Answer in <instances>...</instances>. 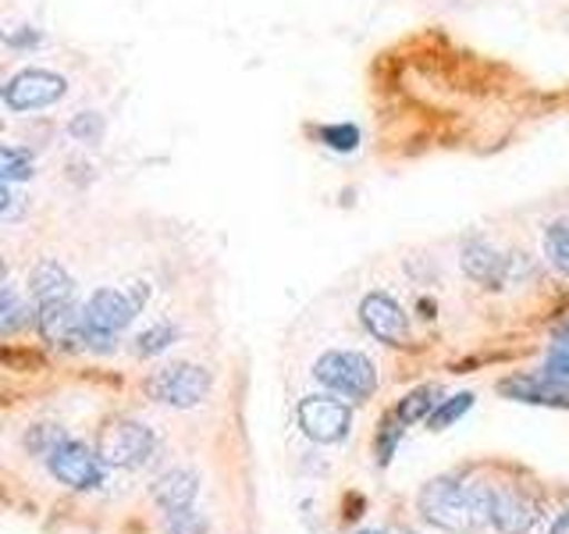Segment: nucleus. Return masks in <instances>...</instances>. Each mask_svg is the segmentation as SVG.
Returning a JSON list of instances; mask_svg holds the SVG:
<instances>
[{
	"instance_id": "nucleus-1",
	"label": "nucleus",
	"mask_w": 569,
	"mask_h": 534,
	"mask_svg": "<svg viewBox=\"0 0 569 534\" xmlns=\"http://www.w3.org/2000/svg\"><path fill=\"white\" fill-rule=\"evenodd\" d=\"M417 506L427 524L449 534H473L485 524H491V488L462 485L456 477L427 481L417 495Z\"/></svg>"
},
{
	"instance_id": "nucleus-2",
	"label": "nucleus",
	"mask_w": 569,
	"mask_h": 534,
	"mask_svg": "<svg viewBox=\"0 0 569 534\" xmlns=\"http://www.w3.org/2000/svg\"><path fill=\"white\" fill-rule=\"evenodd\" d=\"M150 289L147 285H132V289H97L86 299L82 317H86V349L111 353L118 343L114 338L132 325L139 307L147 303Z\"/></svg>"
},
{
	"instance_id": "nucleus-3",
	"label": "nucleus",
	"mask_w": 569,
	"mask_h": 534,
	"mask_svg": "<svg viewBox=\"0 0 569 534\" xmlns=\"http://www.w3.org/2000/svg\"><path fill=\"white\" fill-rule=\"evenodd\" d=\"M313 378L349 403H363L378 392V367L356 349H328L325 356H317Z\"/></svg>"
},
{
	"instance_id": "nucleus-4",
	"label": "nucleus",
	"mask_w": 569,
	"mask_h": 534,
	"mask_svg": "<svg viewBox=\"0 0 569 534\" xmlns=\"http://www.w3.org/2000/svg\"><path fill=\"white\" fill-rule=\"evenodd\" d=\"M142 392H147L153 403H164L174 409L200 406L210 396V370L200 364H168L142 382Z\"/></svg>"
},
{
	"instance_id": "nucleus-5",
	"label": "nucleus",
	"mask_w": 569,
	"mask_h": 534,
	"mask_svg": "<svg viewBox=\"0 0 569 534\" xmlns=\"http://www.w3.org/2000/svg\"><path fill=\"white\" fill-rule=\"evenodd\" d=\"M153 449H157V438L150 427L129 417H118L107 424L97 442V453L103 456L107 467H124V471L142 467V463L153 456Z\"/></svg>"
},
{
	"instance_id": "nucleus-6",
	"label": "nucleus",
	"mask_w": 569,
	"mask_h": 534,
	"mask_svg": "<svg viewBox=\"0 0 569 534\" xmlns=\"http://www.w3.org/2000/svg\"><path fill=\"white\" fill-rule=\"evenodd\" d=\"M68 93V79L58 76L50 68H22L4 82V107L14 115H29V111H43L53 107Z\"/></svg>"
},
{
	"instance_id": "nucleus-7",
	"label": "nucleus",
	"mask_w": 569,
	"mask_h": 534,
	"mask_svg": "<svg viewBox=\"0 0 569 534\" xmlns=\"http://www.w3.org/2000/svg\"><path fill=\"white\" fill-rule=\"evenodd\" d=\"M299 427L302 435L320 442V445H335L349 435L352 427V409L349 399L342 396H307L299 403Z\"/></svg>"
},
{
	"instance_id": "nucleus-8",
	"label": "nucleus",
	"mask_w": 569,
	"mask_h": 534,
	"mask_svg": "<svg viewBox=\"0 0 569 534\" xmlns=\"http://www.w3.org/2000/svg\"><path fill=\"white\" fill-rule=\"evenodd\" d=\"M47 467L53 477L61 481V485L76 488V492H89L103 481V456L89 449L86 442H76V438L61 442L58 449L47 456Z\"/></svg>"
},
{
	"instance_id": "nucleus-9",
	"label": "nucleus",
	"mask_w": 569,
	"mask_h": 534,
	"mask_svg": "<svg viewBox=\"0 0 569 534\" xmlns=\"http://www.w3.org/2000/svg\"><path fill=\"white\" fill-rule=\"evenodd\" d=\"M36 328L58 349H86V317L76 299H53L36 307Z\"/></svg>"
},
{
	"instance_id": "nucleus-10",
	"label": "nucleus",
	"mask_w": 569,
	"mask_h": 534,
	"mask_svg": "<svg viewBox=\"0 0 569 534\" xmlns=\"http://www.w3.org/2000/svg\"><path fill=\"white\" fill-rule=\"evenodd\" d=\"M360 325L378 338L381 346H406L409 343V317L399 299L388 293H367L360 299Z\"/></svg>"
},
{
	"instance_id": "nucleus-11",
	"label": "nucleus",
	"mask_w": 569,
	"mask_h": 534,
	"mask_svg": "<svg viewBox=\"0 0 569 534\" xmlns=\"http://www.w3.org/2000/svg\"><path fill=\"white\" fill-rule=\"evenodd\" d=\"M491 524L498 534H527L538 524V503L520 488H491Z\"/></svg>"
},
{
	"instance_id": "nucleus-12",
	"label": "nucleus",
	"mask_w": 569,
	"mask_h": 534,
	"mask_svg": "<svg viewBox=\"0 0 569 534\" xmlns=\"http://www.w3.org/2000/svg\"><path fill=\"white\" fill-rule=\"evenodd\" d=\"M498 392L502 396H512L530 406H556V409H569V385L548 378V374H516V378L498 382Z\"/></svg>"
},
{
	"instance_id": "nucleus-13",
	"label": "nucleus",
	"mask_w": 569,
	"mask_h": 534,
	"mask_svg": "<svg viewBox=\"0 0 569 534\" xmlns=\"http://www.w3.org/2000/svg\"><path fill=\"white\" fill-rule=\"evenodd\" d=\"M462 271H467L473 281L498 289V285H506V278H509V257L498 254L488 239H470L462 246Z\"/></svg>"
},
{
	"instance_id": "nucleus-14",
	"label": "nucleus",
	"mask_w": 569,
	"mask_h": 534,
	"mask_svg": "<svg viewBox=\"0 0 569 534\" xmlns=\"http://www.w3.org/2000/svg\"><path fill=\"white\" fill-rule=\"evenodd\" d=\"M29 293L40 303H53V299H76V278H71L58 260H40L29 275Z\"/></svg>"
},
{
	"instance_id": "nucleus-15",
	"label": "nucleus",
	"mask_w": 569,
	"mask_h": 534,
	"mask_svg": "<svg viewBox=\"0 0 569 534\" xmlns=\"http://www.w3.org/2000/svg\"><path fill=\"white\" fill-rule=\"evenodd\" d=\"M196 492H200V477H196L192 471H186V467H178V471H168L153 485V503L164 510V513L189 510Z\"/></svg>"
},
{
	"instance_id": "nucleus-16",
	"label": "nucleus",
	"mask_w": 569,
	"mask_h": 534,
	"mask_svg": "<svg viewBox=\"0 0 569 534\" xmlns=\"http://www.w3.org/2000/svg\"><path fill=\"white\" fill-rule=\"evenodd\" d=\"M441 396V388L438 385H420V388H413L409 392L406 399H399V406H396V417L402 421V424H417V421H427L438 409V399Z\"/></svg>"
},
{
	"instance_id": "nucleus-17",
	"label": "nucleus",
	"mask_w": 569,
	"mask_h": 534,
	"mask_svg": "<svg viewBox=\"0 0 569 534\" xmlns=\"http://www.w3.org/2000/svg\"><path fill=\"white\" fill-rule=\"evenodd\" d=\"M545 260L569 278V218H556L545 228Z\"/></svg>"
},
{
	"instance_id": "nucleus-18",
	"label": "nucleus",
	"mask_w": 569,
	"mask_h": 534,
	"mask_svg": "<svg viewBox=\"0 0 569 534\" xmlns=\"http://www.w3.org/2000/svg\"><path fill=\"white\" fill-rule=\"evenodd\" d=\"M29 320H36V310L29 307V299H18L14 285H4V299H0V332L14 335L18 328H26Z\"/></svg>"
},
{
	"instance_id": "nucleus-19",
	"label": "nucleus",
	"mask_w": 569,
	"mask_h": 534,
	"mask_svg": "<svg viewBox=\"0 0 569 534\" xmlns=\"http://www.w3.org/2000/svg\"><path fill=\"white\" fill-rule=\"evenodd\" d=\"M32 168H36V160L29 150L22 147H14V142H4V150H0V178L4 182H29L32 178Z\"/></svg>"
},
{
	"instance_id": "nucleus-20",
	"label": "nucleus",
	"mask_w": 569,
	"mask_h": 534,
	"mask_svg": "<svg viewBox=\"0 0 569 534\" xmlns=\"http://www.w3.org/2000/svg\"><path fill=\"white\" fill-rule=\"evenodd\" d=\"M61 442H68V432H64V427H58V424H36V427H29V432H26V449L32 456H40V459H47Z\"/></svg>"
},
{
	"instance_id": "nucleus-21",
	"label": "nucleus",
	"mask_w": 569,
	"mask_h": 534,
	"mask_svg": "<svg viewBox=\"0 0 569 534\" xmlns=\"http://www.w3.org/2000/svg\"><path fill=\"white\" fill-rule=\"evenodd\" d=\"M174 338H178V328L168 325V320H157V325H150L147 332H139L136 353L139 356H157V353H164L174 343Z\"/></svg>"
},
{
	"instance_id": "nucleus-22",
	"label": "nucleus",
	"mask_w": 569,
	"mask_h": 534,
	"mask_svg": "<svg viewBox=\"0 0 569 534\" xmlns=\"http://www.w3.org/2000/svg\"><path fill=\"white\" fill-rule=\"evenodd\" d=\"M470 406H473V392H459V396H452V399H441L435 414L427 417V424H431V432H445V427L456 424Z\"/></svg>"
},
{
	"instance_id": "nucleus-23",
	"label": "nucleus",
	"mask_w": 569,
	"mask_h": 534,
	"mask_svg": "<svg viewBox=\"0 0 569 534\" xmlns=\"http://www.w3.org/2000/svg\"><path fill=\"white\" fill-rule=\"evenodd\" d=\"M103 132H107V121L97 111H79L68 121V136L76 142H89V147H97V142L103 139Z\"/></svg>"
},
{
	"instance_id": "nucleus-24",
	"label": "nucleus",
	"mask_w": 569,
	"mask_h": 534,
	"mask_svg": "<svg viewBox=\"0 0 569 534\" xmlns=\"http://www.w3.org/2000/svg\"><path fill=\"white\" fill-rule=\"evenodd\" d=\"M317 139L335 154H349L360 147V129H356V125H320Z\"/></svg>"
},
{
	"instance_id": "nucleus-25",
	"label": "nucleus",
	"mask_w": 569,
	"mask_h": 534,
	"mask_svg": "<svg viewBox=\"0 0 569 534\" xmlns=\"http://www.w3.org/2000/svg\"><path fill=\"white\" fill-rule=\"evenodd\" d=\"M203 531H207V521L203 516H196L192 506L168 513V521H164V534H203Z\"/></svg>"
},
{
	"instance_id": "nucleus-26",
	"label": "nucleus",
	"mask_w": 569,
	"mask_h": 534,
	"mask_svg": "<svg viewBox=\"0 0 569 534\" xmlns=\"http://www.w3.org/2000/svg\"><path fill=\"white\" fill-rule=\"evenodd\" d=\"M545 374H548V378L569 385V335L562 338V343H556V346L548 349V356H545Z\"/></svg>"
},
{
	"instance_id": "nucleus-27",
	"label": "nucleus",
	"mask_w": 569,
	"mask_h": 534,
	"mask_svg": "<svg viewBox=\"0 0 569 534\" xmlns=\"http://www.w3.org/2000/svg\"><path fill=\"white\" fill-rule=\"evenodd\" d=\"M399 438H402V421H399V417H396V421H385V424H381V438H378V456H381V463L391 459V453H396Z\"/></svg>"
},
{
	"instance_id": "nucleus-28",
	"label": "nucleus",
	"mask_w": 569,
	"mask_h": 534,
	"mask_svg": "<svg viewBox=\"0 0 569 534\" xmlns=\"http://www.w3.org/2000/svg\"><path fill=\"white\" fill-rule=\"evenodd\" d=\"M4 43H8L11 50H32V47H40V43H43V36L36 32L32 26H22V29H8Z\"/></svg>"
},
{
	"instance_id": "nucleus-29",
	"label": "nucleus",
	"mask_w": 569,
	"mask_h": 534,
	"mask_svg": "<svg viewBox=\"0 0 569 534\" xmlns=\"http://www.w3.org/2000/svg\"><path fill=\"white\" fill-rule=\"evenodd\" d=\"M566 527H569V516H562V521H559V524H556V531H551V534H562V531H566Z\"/></svg>"
},
{
	"instance_id": "nucleus-30",
	"label": "nucleus",
	"mask_w": 569,
	"mask_h": 534,
	"mask_svg": "<svg viewBox=\"0 0 569 534\" xmlns=\"http://www.w3.org/2000/svg\"><path fill=\"white\" fill-rule=\"evenodd\" d=\"M562 335H569V325H566V332H562Z\"/></svg>"
},
{
	"instance_id": "nucleus-31",
	"label": "nucleus",
	"mask_w": 569,
	"mask_h": 534,
	"mask_svg": "<svg viewBox=\"0 0 569 534\" xmlns=\"http://www.w3.org/2000/svg\"><path fill=\"white\" fill-rule=\"evenodd\" d=\"M370 534H381V531H370Z\"/></svg>"
}]
</instances>
